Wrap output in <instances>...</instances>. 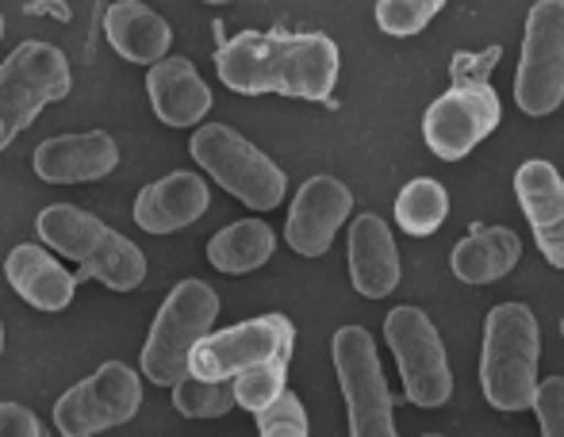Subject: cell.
Wrapping results in <instances>:
<instances>
[{
  "label": "cell",
  "mask_w": 564,
  "mask_h": 437,
  "mask_svg": "<svg viewBox=\"0 0 564 437\" xmlns=\"http://www.w3.org/2000/svg\"><path fill=\"white\" fill-rule=\"evenodd\" d=\"M442 8H446V0H380L377 23L384 35L408 39V35H419Z\"/></svg>",
  "instance_id": "484cf974"
},
{
  "label": "cell",
  "mask_w": 564,
  "mask_h": 437,
  "mask_svg": "<svg viewBox=\"0 0 564 437\" xmlns=\"http://www.w3.org/2000/svg\"><path fill=\"white\" fill-rule=\"evenodd\" d=\"M35 227L51 250H58L62 258L82 265L77 281H100L112 292H131L147 281V258H142L139 245L112 230L108 222L89 216L85 208L51 204V208L39 211Z\"/></svg>",
  "instance_id": "7a4b0ae2"
},
{
  "label": "cell",
  "mask_w": 564,
  "mask_h": 437,
  "mask_svg": "<svg viewBox=\"0 0 564 437\" xmlns=\"http://www.w3.org/2000/svg\"><path fill=\"white\" fill-rule=\"evenodd\" d=\"M499 119H503V105L496 89L484 77H468L426 108L423 139L442 162H460L468 157V150H476L496 131Z\"/></svg>",
  "instance_id": "7c38bea8"
},
{
  "label": "cell",
  "mask_w": 564,
  "mask_h": 437,
  "mask_svg": "<svg viewBox=\"0 0 564 437\" xmlns=\"http://www.w3.org/2000/svg\"><path fill=\"white\" fill-rule=\"evenodd\" d=\"M522 238L511 227H480L453 245V276L465 284H496L519 265Z\"/></svg>",
  "instance_id": "44dd1931"
},
{
  "label": "cell",
  "mask_w": 564,
  "mask_h": 437,
  "mask_svg": "<svg viewBox=\"0 0 564 437\" xmlns=\"http://www.w3.org/2000/svg\"><path fill=\"white\" fill-rule=\"evenodd\" d=\"M4 276L15 288V296L28 299V304L39 307V312H66V307L74 304L77 276H69L66 269L35 242H23L8 253Z\"/></svg>",
  "instance_id": "d6986e66"
},
{
  "label": "cell",
  "mask_w": 564,
  "mask_h": 437,
  "mask_svg": "<svg viewBox=\"0 0 564 437\" xmlns=\"http://www.w3.org/2000/svg\"><path fill=\"white\" fill-rule=\"evenodd\" d=\"M188 154L196 157L200 170H208L219 185L227 188L235 200H242L250 211H273L281 208L284 188H289V177L284 170L265 157L250 139L235 131V127L224 123H208L193 134L188 142Z\"/></svg>",
  "instance_id": "8992f818"
},
{
  "label": "cell",
  "mask_w": 564,
  "mask_h": 437,
  "mask_svg": "<svg viewBox=\"0 0 564 437\" xmlns=\"http://www.w3.org/2000/svg\"><path fill=\"white\" fill-rule=\"evenodd\" d=\"M150 108L165 127H196L212 111V89L188 58H162L147 74Z\"/></svg>",
  "instance_id": "ac0fdd59"
},
{
  "label": "cell",
  "mask_w": 564,
  "mask_h": 437,
  "mask_svg": "<svg viewBox=\"0 0 564 437\" xmlns=\"http://www.w3.org/2000/svg\"><path fill=\"white\" fill-rule=\"evenodd\" d=\"M261 437H307V411L292 392H284L269 411L258 415Z\"/></svg>",
  "instance_id": "4316f807"
},
{
  "label": "cell",
  "mask_w": 564,
  "mask_h": 437,
  "mask_svg": "<svg viewBox=\"0 0 564 437\" xmlns=\"http://www.w3.org/2000/svg\"><path fill=\"white\" fill-rule=\"evenodd\" d=\"M514 100L527 116H550L564 100V0H538L527 15Z\"/></svg>",
  "instance_id": "8fae6325"
},
{
  "label": "cell",
  "mask_w": 564,
  "mask_h": 437,
  "mask_svg": "<svg viewBox=\"0 0 564 437\" xmlns=\"http://www.w3.org/2000/svg\"><path fill=\"white\" fill-rule=\"evenodd\" d=\"M173 407L185 418H224L235 403V380H204L188 372L173 384Z\"/></svg>",
  "instance_id": "cb8c5ba5"
},
{
  "label": "cell",
  "mask_w": 564,
  "mask_h": 437,
  "mask_svg": "<svg viewBox=\"0 0 564 437\" xmlns=\"http://www.w3.org/2000/svg\"><path fill=\"white\" fill-rule=\"evenodd\" d=\"M449 216V196L438 181L415 177L403 185V193L395 196V222L408 230L411 238H426L446 222Z\"/></svg>",
  "instance_id": "603a6c76"
},
{
  "label": "cell",
  "mask_w": 564,
  "mask_h": 437,
  "mask_svg": "<svg viewBox=\"0 0 564 437\" xmlns=\"http://www.w3.org/2000/svg\"><path fill=\"white\" fill-rule=\"evenodd\" d=\"M542 327L527 304H499L484 323L480 387L496 411H527L538 392Z\"/></svg>",
  "instance_id": "3957f363"
},
{
  "label": "cell",
  "mask_w": 564,
  "mask_h": 437,
  "mask_svg": "<svg viewBox=\"0 0 564 437\" xmlns=\"http://www.w3.org/2000/svg\"><path fill=\"white\" fill-rule=\"evenodd\" d=\"M31 165L46 185H85V181H100L116 170L119 146L108 131L58 134V139L39 142Z\"/></svg>",
  "instance_id": "5bb4252c"
},
{
  "label": "cell",
  "mask_w": 564,
  "mask_h": 437,
  "mask_svg": "<svg viewBox=\"0 0 564 437\" xmlns=\"http://www.w3.org/2000/svg\"><path fill=\"white\" fill-rule=\"evenodd\" d=\"M219 296L212 284L204 281H181L177 288L165 296L162 312L154 315V327L142 346V372L154 380L158 387H173L177 380L188 376V361L193 349L216 327Z\"/></svg>",
  "instance_id": "277c9868"
},
{
  "label": "cell",
  "mask_w": 564,
  "mask_h": 437,
  "mask_svg": "<svg viewBox=\"0 0 564 437\" xmlns=\"http://www.w3.org/2000/svg\"><path fill=\"white\" fill-rule=\"evenodd\" d=\"M284 376H289V364L284 361L242 372V376H235V403L258 418L261 411H269L284 392H289V387H284Z\"/></svg>",
  "instance_id": "d4e9b609"
},
{
  "label": "cell",
  "mask_w": 564,
  "mask_h": 437,
  "mask_svg": "<svg viewBox=\"0 0 564 437\" xmlns=\"http://www.w3.org/2000/svg\"><path fill=\"white\" fill-rule=\"evenodd\" d=\"M514 193H519V204L530 219L538 250L545 253L553 269H564V177L557 165L542 162V157L519 165Z\"/></svg>",
  "instance_id": "9a60e30c"
},
{
  "label": "cell",
  "mask_w": 564,
  "mask_h": 437,
  "mask_svg": "<svg viewBox=\"0 0 564 437\" xmlns=\"http://www.w3.org/2000/svg\"><path fill=\"white\" fill-rule=\"evenodd\" d=\"M561 334H564V319H561Z\"/></svg>",
  "instance_id": "836d02e7"
},
{
  "label": "cell",
  "mask_w": 564,
  "mask_h": 437,
  "mask_svg": "<svg viewBox=\"0 0 564 437\" xmlns=\"http://www.w3.org/2000/svg\"><path fill=\"white\" fill-rule=\"evenodd\" d=\"M0 357H4V323H0Z\"/></svg>",
  "instance_id": "f546056e"
},
{
  "label": "cell",
  "mask_w": 564,
  "mask_h": 437,
  "mask_svg": "<svg viewBox=\"0 0 564 437\" xmlns=\"http://www.w3.org/2000/svg\"><path fill=\"white\" fill-rule=\"evenodd\" d=\"M338 43L330 35L242 31L216 51V74L230 92L327 100L338 81Z\"/></svg>",
  "instance_id": "6da1fadb"
},
{
  "label": "cell",
  "mask_w": 564,
  "mask_h": 437,
  "mask_svg": "<svg viewBox=\"0 0 564 437\" xmlns=\"http://www.w3.org/2000/svg\"><path fill=\"white\" fill-rule=\"evenodd\" d=\"M105 35L116 46L119 58L139 62V66L162 62L173 43L170 23L150 4H142V0H116L105 15Z\"/></svg>",
  "instance_id": "ffe728a7"
},
{
  "label": "cell",
  "mask_w": 564,
  "mask_h": 437,
  "mask_svg": "<svg viewBox=\"0 0 564 437\" xmlns=\"http://www.w3.org/2000/svg\"><path fill=\"white\" fill-rule=\"evenodd\" d=\"M276 250V234L269 230V222L261 219H238L224 227L219 234H212L208 242V261L212 269L230 276H242L261 269Z\"/></svg>",
  "instance_id": "7402d4cb"
},
{
  "label": "cell",
  "mask_w": 564,
  "mask_h": 437,
  "mask_svg": "<svg viewBox=\"0 0 564 437\" xmlns=\"http://www.w3.org/2000/svg\"><path fill=\"white\" fill-rule=\"evenodd\" d=\"M384 341L392 346L400 364L403 392L415 407H442L453 395V372L446 357V341L431 315L419 307H395L384 319Z\"/></svg>",
  "instance_id": "ba28073f"
},
{
  "label": "cell",
  "mask_w": 564,
  "mask_h": 437,
  "mask_svg": "<svg viewBox=\"0 0 564 437\" xmlns=\"http://www.w3.org/2000/svg\"><path fill=\"white\" fill-rule=\"evenodd\" d=\"M349 437H400L392 423V392L384 384L377 341L365 327H341L330 341Z\"/></svg>",
  "instance_id": "52a82bcc"
},
{
  "label": "cell",
  "mask_w": 564,
  "mask_h": 437,
  "mask_svg": "<svg viewBox=\"0 0 564 437\" xmlns=\"http://www.w3.org/2000/svg\"><path fill=\"white\" fill-rule=\"evenodd\" d=\"M292 341L296 327L284 315H258L250 323H235L227 330H216L193 349L188 372L204 380H235L261 364L292 361Z\"/></svg>",
  "instance_id": "30bf717a"
},
{
  "label": "cell",
  "mask_w": 564,
  "mask_h": 437,
  "mask_svg": "<svg viewBox=\"0 0 564 437\" xmlns=\"http://www.w3.org/2000/svg\"><path fill=\"white\" fill-rule=\"evenodd\" d=\"M208 204H212L208 185L196 173L177 170L142 188L139 200H134V222L147 234H173L181 227H193L208 211Z\"/></svg>",
  "instance_id": "e0dca14e"
},
{
  "label": "cell",
  "mask_w": 564,
  "mask_h": 437,
  "mask_svg": "<svg viewBox=\"0 0 564 437\" xmlns=\"http://www.w3.org/2000/svg\"><path fill=\"white\" fill-rule=\"evenodd\" d=\"M0 39H4V12H0Z\"/></svg>",
  "instance_id": "4dcf8cb0"
},
{
  "label": "cell",
  "mask_w": 564,
  "mask_h": 437,
  "mask_svg": "<svg viewBox=\"0 0 564 437\" xmlns=\"http://www.w3.org/2000/svg\"><path fill=\"white\" fill-rule=\"evenodd\" d=\"M530 407L542 423V437H564V376L542 380Z\"/></svg>",
  "instance_id": "83f0119b"
},
{
  "label": "cell",
  "mask_w": 564,
  "mask_h": 437,
  "mask_svg": "<svg viewBox=\"0 0 564 437\" xmlns=\"http://www.w3.org/2000/svg\"><path fill=\"white\" fill-rule=\"evenodd\" d=\"M426 437H442V434H426Z\"/></svg>",
  "instance_id": "d6a6232c"
},
{
  "label": "cell",
  "mask_w": 564,
  "mask_h": 437,
  "mask_svg": "<svg viewBox=\"0 0 564 437\" xmlns=\"http://www.w3.org/2000/svg\"><path fill=\"white\" fill-rule=\"evenodd\" d=\"M74 89L66 54L54 43H20L0 62V150L15 142L39 111Z\"/></svg>",
  "instance_id": "5b68a950"
},
{
  "label": "cell",
  "mask_w": 564,
  "mask_h": 437,
  "mask_svg": "<svg viewBox=\"0 0 564 437\" xmlns=\"http://www.w3.org/2000/svg\"><path fill=\"white\" fill-rule=\"evenodd\" d=\"M142 407V380L131 364L105 361L89 380L74 384L54 403V426L62 437H97L131 423Z\"/></svg>",
  "instance_id": "9c48e42d"
},
{
  "label": "cell",
  "mask_w": 564,
  "mask_h": 437,
  "mask_svg": "<svg viewBox=\"0 0 564 437\" xmlns=\"http://www.w3.org/2000/svg\"><path fill=\"white\" fill-rule=\"evenodd\" d=\"M0 437H46L43 423L23 403H0Z\"/></svg>",
  "instance_id": "f1b7e54d"
},
{
  "label": "cell",
  "mask_w": 564,
  "mask_h": 437,
  "mask_svg": "<svg viewBox=\"0 0 564 437\" xmlns=\"http://www.w3.org/2000/svg\"><path fill=\"white\" fill-rule=\"evenodd\" d=\"M204 4H230V0H204Z\"/></svg>",
  "instance_id": "1f68e13d"
},
{
  "label": "cell",
  "mask_w": 564,
  "mask_h": 437,
  "mask_svg": "<svg viewBox=\"0 0 564 437\" xmlns=\"http://www.w3.org/2000/svg\"><path fill=\"white\" fill-rule=\"evenodd\" d=\"M354 211V193L338 177H312L296 193L284 222V242L300 258H323L341 230V222Z\"/></svg>",
  "instance_id": "4fadbf2b"
},
{
  "label": "cell",
  "mask_w": 564,
  "mask_h": 437,
  "mask_svg": "<svg viewBox=\"0 0 564 437\" xmlns=\"http://www.w3.org/2000/svg\"><path fill=\"white\" fill-rule=\"evenodd\" d=\"M400 250L380 216H357L349 222V281L365 299H384L400 284Z\"/></svg>",
  "instance_id": "2e32d148"
}]
</instances>
